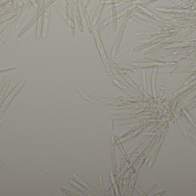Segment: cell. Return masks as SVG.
<instances>
[{"label": "cell", "instance_id": "1", "mask_svg": "<svg viewBox=\"0 0 196 196\" xmlns=\"http://www.w3.org/2000/svg\"><path fill=\"white\" fill-rule=\"evenodd\" d=\"M24 83H25V81L21 82L19 85H17V86L15 88H14V90H13V91L10 93L9 96L7 97V99L5 100V103L3 104V105L2 106V108H1V110H0V117L2 116V114L4 113V112L5 111V110H6V109H7V106H8V104H10V102H11V100H12L13 98H14V97L16 96V95L17 93H18V92L20 90V89L22 88V87L24 85Z\"/></svg>", "mask_w": 196, "mask_h": 196}, {"label": "cell", "instance_id": "2", "mask_svg": "<svg viewBox=\"0 0 196 196\" xmlns=\"http://www.w3.org/2000/svg\"><path fill=\"white\" fill-rule=\"evenodd\" d=\"M70 184H72V185H73V186L74 187H76L77 189H79L80 191H81V192H83V193H86V189H84L83 187H80L79 185V184H77L76 182H74V181H72V180H70Z\"/></svg>", "mask_w": 196, "mask_h": 196}, {"label": "cell", "instance_id": "3", "mask_svg": "<svg viewBox=\"0 0 196 196\" xmlns=\"http://www.w3.org/2000/svg\"><path fill=\"white\" fill-rule=\"evenodd\" d=\"M61 190L63 192V193H64L65 195H71V196H77V195H78L76 194V193H73V192H71V191H69V190L66 189H65V188L61 187Z\"/></svg>", "mask_w": 196, "mask_h": 196}, {"label": "cell", "instance_id": "4", "mask_svg": "<svg viewBox=\"0 0 196 196\" xmlns=\"http://www.w3.org/2000/svg\"><path fill=\"white\" fill-rule=\"evenodd\" d=\"M3 165H4L3 163H2V162H1V161H0V167H2V168H4V166Z\"/></svg>", "mask_w": 196, "mask_h": 196}]
</instances>
